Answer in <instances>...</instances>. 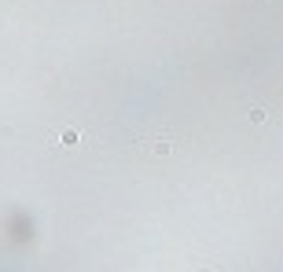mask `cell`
Here are the masks:
<instances>
[{"label":"cell","mask_w":283,"mask_h":272,"mask_svg":"<svg viewBox=\"0 0 283 272\" xmlns=\"http://www.w3.org/2000/svg\"><path fill=\"white\" fill-rule=\"evenodd\" d=\"M147 147L155 151V155H173V136H155Z\"/></svg>","instance_id":"obj_1"},{"label":"cell","mask_w":283,"mask_h":272,"mask_svg":"<svg viewBox=\"0 0 283 272\" xmlns=\"http://www.w3.org/2000/svg\"><path fill=\"white\" fill-rule=\"evenodd\" d=\"M77 140H81V132H77V129H67V132H63V147H77Z\"/></svg>","instance_id":"obj_2"},{"label":"cell","mask_w":283,"mask_h":272,"mask_svg":"<svg viewBox=\"0 0 283 272\" xmlns=\"http://www.w3.org/2000/svg\"><path fill=\"white\" fill-rule=\"evenodd\" d=\"M250 122H254V125L268 122V107H254V110H250Z\"/></svg>","instance_id":"obj_3"},{"label":"cell","mask_w":283,"mask_h":272,"mask_svg":"<svg viewBox=\"0 0 283 272\" xmlns=\"http://www.w3.org/2000/svg\"><path fill=\"white\" fill-rule=\"evenodd\" d=\"M199 272H217V269H199Z\"/></svg>","instance_id":"obj_4"}]
</instances>
